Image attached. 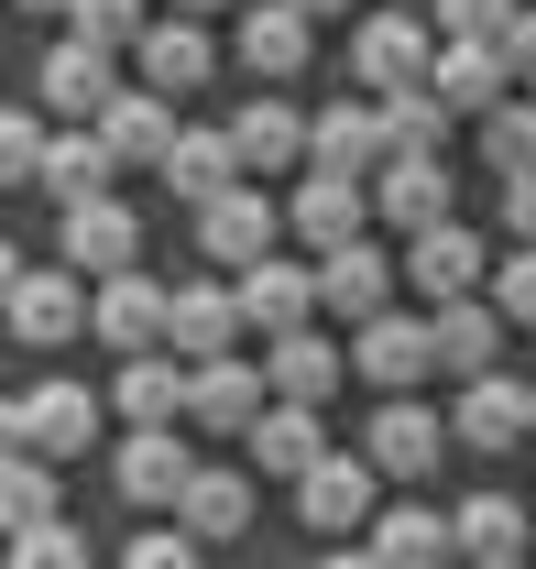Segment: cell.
<instances>
[{
	"label": "cell",
	"instance_id": "cell-1",
	"mask_svg": "<svg viewBox=\"0 0 536 569\" xmlns=\"http://www.w3.org/2000/svg\"><path fill=\"white\" fill-rule=\"evenodd\" d=\"M350 77H361L373 99L427 88V77H438V22H427V11H361V33H350Z\"/></svg>",
	"mask_w": 536,
	"mask_h": 569
},
{
	"label": "cell",
	"instance_id": "cell-2",
	"mask_svg": "<svg viewBox=\"0 0 536 569\" xmlns=\"http://www.w3.org/2000/svg\"><path fill=\"white\" fill-rule=\"evenodd\" d=\"M0 438H11L22 460H88V438H99V395H88V383H33V395L0 406Z\"/></svg>",
	"mask_w": 536,
	"mask_h": 569
},
{
	"label": "cell",
	"instance_id": "cell-3",
	"mask_svg": "<svg viewBox=\"0 0 536 569\" xmlns=\"http://www.w3.org/2000/svg\"><path fill=\"white\" fill-rule=\"evenodd\" d=\"M11 329L33 351H56L77 329H99V284L77 274V263H11Z\"/></svg>",
	"mask_w": 536,
	"mask_h": 569
},
{
	"label": "cell",
	"instance_id": "cell-4",
	"mask_svg": "<svg viewBox=\"0 0 536 569\" xmlns=\"http://www.w3.org/2000/svg\"><path fill=\"white\" fill-rule=\"evenodd\" d=\"M33 88H44V110H56V121H77V132H99V121H110V99H121V67H110V44H88V33H67V44L44 56V77H33Z\"/></svg>",
	"mask_w": 536,
	"mask_h": 569
},
{
	"label": "cell",
	"instance_id": "cell-5",
	"mask_svg": "<svg viewBox=\"0 0 536 569\" xmlns=\"http://www.w3.org/2000/svg\"><path fill=\"white\" fill-rule=\"evenodd\" d=\"M449 449H460V438H449V417H438V406H416V395H395V406L373 417V438H361V460H373L384 482H427Z\"/></svg>",
	"mask_w": 536,
	"mask_h": 569
},
{
	"label": "cell",
	"instance_id": "cell-6",
	"mask_svg": "<svg viewBox=\"0 0 536 569\" xmlns=\"http://www.w3.org/2000/svg\"><path fill=\"white\" fill-rule=\"evenodd\" d=\"M230 284H241V318L264 329V351H274V340H307L318 307H329V296H318V263H285V252L252 263V274H230Z\"/></svg>",
	"mask_w": 536,
	"mask_h": 569
},
{
	"label": "cell",
	"instance_id": "cell-7",
	"mask_svg": "<svg viewBox=\"0 0 536 569\" xmlns=\"http://www.w3.org/2000/svg\"><path fill=\"white\" fill-rule=\"evenodd\" d=\"M56 263H77L88 284L142 274V219L121 209V198H99V209H67V219H56Z\"/></svg>",
	"mask_w": 536,
	"mask_h": 569
},
{
	"label": "cell",
	"instance_id": "cell-8",
	"mask_svg": "<svg viewBox=\"0 0 536 569\" xmlns=\"http://www.w3.org/2000/svg\"><path fill=\"white\" fill-rule=\"evenodd\" d=\"M274 230H285V198L230 187L219 209H198V252H208V263H230V274H252V263H274Z\"/></svg>",
	"mask_w": 536,
	"mask_h": 569
},
{
	"label": "cell",
	"instance_id": "cell-9",
	"mask_svg": "<svg viewBox=\"0 0 536 569\" xmlns=\"http://www.w3.org/2000/svg\"><path fill=\"white\" fill-rule=\"evenodd\" d=\"M350 372H361V383H384V406H395V395H416V383L438 372L427 318H373V329H350Z\"/></svg>",
	"mask_w": 536,
	"mask_h": 569
},
{
	"label": "cell",
	"instance_id": "cell-10",
	"mask_svg": "<svg viewBox=\"0 0 536 569\" xmlns=\"http://www.w3.org/2000/svg\"><path fill=\"white\" fill-rule=\"evenodd\" d=\"M165 329H176V284H153V274H110L99 284V340L121 361L165 351Z\"/></svg>",
	"mask_w": 536,
	"mask_h": 569
},
{
	"label": "cell",
	"instance_id": "cell-11",
	"mask_svg": "<svg viewBox=\"0 0 536 569\" xmlns=\"http://www.w3.org/2000/svg\"><path fill=\"white\" fill-rule=\"evenodd\" d=\"M361 219H373V187H361V176H307V187L285 198V230H296V241H318V263L361 241Z\"/></svg>",
	"mask_w": 536,
	"mask_h": 569
},
{
	"label": "cell",
	"instance_id": "cell-12",
	"mask_svg": "<svg viewBox=\"0 0 536 569\" xmlns=\"http://www.w3.org/2000/svg\"><path fill=\"white\" fill-rule=\"evenodd\" d=\"M526 427H536V395L515 383V372H482V383H460V406H449V438L482 449V460H493V449H515Z\"/></svg>",
	"mask_w": 536,
	"mask_h": 569
},
{
	"label": "cell",
	"instance_id": "cell-13",
	"mask_svg": "<svg viewBox=\"0 0 536 569\" xmlns=\"http://www.w3.org/2000/svg\"><path fill=\"white\" fill-rule=\"evenodd\" d=\"M110 406H121L132 427H176L187 406H198V361H176V351L121 361V372H110Z\"/></svg>",
	"mask_w": 536,
	"mask_h": 569
},
{
	"label": "cell",
	"instance_id": "cell-14",
	"mask_svg": "<svg viewBox=\"0 0 536 569\" xmlns=\"http://www.w3.org/2000/svg\"><path fill=\"white\" fill-rule=\"evenodd\" d=\"M187 417L252 438V427L274 417V372H264V361H241V351H230V361H198V406H187Z\"/></svg>",
	"mask_w": 536,
	"mask_h": 569
},
{
	"label": "cell",
	"instance_id": "cell-15",
	"mask_svg": "<svg viewBox=\"0 0 536 569\" xmlns=\"http://www.w3.org/2000/svg\"><path fill=\"white\" fill-rule=\"evenodd\" d=\"M252 318H241V284H176V329H165V351L176 361H230Z\"/></svg>",
	"mask_w": 536,
	"mask_h": 569
},
{
	"label": "cell",
	"instance_id": "cell-16",
	"mask_svg": "<svg viewBox=\"0 0 536 569\" xmlns=\"http://www.w3.org/2000/svg\"><path fill=\"white\" fill-rule=\"evenodd\" d=\"M110 482H121L132 503H187L198 460H187V438H176V427H132V438H121V460H110Z\"/></svg>",
	"mask_w": 536,
	"mask_h": 569
},
{
	"label": "cell",
	"instance_id": "cell-17",
	"mask_svg": "<svg viewBox=\"0 0 536 569\" xmlns=\"http://www.w3.org/2000/svg\"><path fill=\"white\" fill-rule=\"evenodd\" d=\"M307 164L318 176H384L395 164V132H384V110H318V132H307Z\"/></svg>",
	"mask_w": 536,
	"mask_h": 569
},
{
	"label": "cell",
	"instance_id": "cell-18",
	"mask_svg": "<svg viewBox=\"0 0 536 569\" xmlns=\"http://www.w3.org/2000/svg\"><path fill=\"white\" fill-rule=\"evenodd\" d=\"M405 284H427V318H438V307H460L470 284H493V263H482V241H470L460 219H449V230L405 241Z\"/></svg>",
	"mask_w": 536,
	"mask_h": 569
},
{
	"label": "cell",
	"instance_id": "cell-19",
	"mask_svg": "<svg viewBox=\"0 0 536 569\" xmlns=\"http://www.w3.org/2000/svg\"><path fill=\"white\" fill-rule=\"evenodd\" d=\"M395 284H405V263H384L373 241H350V252H329L318 263V296H329L350 329H373V318H395Z\"/></svg>",
	"mask_w": 536,
	"mask_h": 569
},
{
	"label": "cell",
	"instance_id": "cell-20",
	"mask_svg": "<svg viewBox=\"0 0 536 569\" xmlns=\"http://www.w3.org/2000/svg\"><path fill=\"white\" fill-rule=\"evenodd\" d=\"M296 503H307V526H318V537L373 526V460H361V449H329V460L296 482Z\"/></svg>",
	"mask_w": 536,
	"mask_h": 569
},
{
	"label": "cell",
	"instance_id": "cell-21",
	"mask_svg": "<svg viewBox=\"0 0 536 569\" xmlns=\"http://www.w3.org/2000/svg\"><path fill=\"white\" fill-rule=\"evenodd\" d=\"M132 67H142V88H153V99H187V88H208L219 44H208L198 22H176V11H165V22H153V33L132 44Z\"/></svg>",
	"mask_w": 536,
	"mask_h": 569
},
{
	"label": "cell",
	"instance_id": "cell-22",
	"mask_svg": "<svg viewBox=\"0 0 536 569\" xmlns=\"http://www.w3.org/2000/svg\"><path fill=\"white\" fill-rule=\"evenodd\" d=\"M99 132H110V153H121V164H153V176H165V153H176V142H187V121H176V99H153V88H121V99H110V121H99Z\"/></svg>",
	"mask_w": 536,
	"mask_h": 569
},
{
	"label": "cell",
	"instance_id": "cell-23",
	"mask_svg": "<svg viewBox=\"0 0 536 569\" xmlns=\"http://www.w3.org/2000/svg\"><path fill=\"white\" fill-rule=\"evenodd\" d=\"M110 176H121L110 132H56V153H44V187H33V198H56V209H99V198H110Z\"/></svg>",
	"mask_w": 536,
	"mask_h": 569
},
{
	"label": "cell",
	"instance_id": "cell-24",
	"mask_svg": "<svg viewBox=\"0 0 536 569\" xmlns=\"http://www.w3.org/2000/svg\"><path fill=\"white\" fill-rule=\"evenodd\" d=\"M373 559L384 569H449L460 559V526L438 503H395V515H373Z\"/></svg>",
	"mask_w": 536,
	"mask_h": 569
},
{
	"label": "cell",
	"instance_id": "cell-25",
	"mask_svg": "<svg viewBox=\"0 0 536 569\" xmlns=\"http://www.w3.org/2000/svg\"><path fill=\"white\" fill-rule=\"evenodd\" d=\"M427 340H438V372L482 383L493 351H504V307H493V296H460V307H438V318H427Z\"/></svg>",
	"mask_w": 536,
	"mask_h": 569
},
{
	"label": "cell",
	"instance_id": "cell-26",
	"mask_svg": "<svg viewBox=\"0 0 536 569\" xmlns=\"http://www.w3.org/2000/svg\"><path fill=\"white\" fill-rule=\"evenodd\" d=\"M307 132H318V110H285V99H252L230 142H241V176H285V164H307Z\"/></svg>",
	"mask_w": 536,
	"mask_h": 569
},
{
	"label": "cell",
	"instance_id": "cell-27",
	"mask_svg": "<svg viewBox=\"0 0 536 569\" xmlns=\"http://www.w3.org/2000/svg\"><path fill=\"white\" fill-rule=\"evenodd\" d=\"M241 187V142L230 132H187L176 153H165V198H187V209H219Z\"/></svg>",
	"mask_w": 536,
	"mask_h": 569
},
{
	"label": "cell",
	"instance_id": "cell-28",
	"mask_svg": "<svg viewBox=\"0 0 536 569\" xmlns=\"http://www.w3.org/2000/svg\"><path fill=\"white\" fill-rule=\"evenodd\" d=\"M373 209L395 219L405 241L449 230V164H384V176H373Z\"/></svg>",
	"mask_w": 536,
	"mask_h": 569
},
{
	"label": "cell",
	"instance_id": "cell-29",
	"mask_svg": "<svg viewBox=\"0 0 536 569\" xmlns=\"http://www.w3.org/2000/svg\"><path fill=\"white\" fill-rule=\"evenodd\" d=\"M176 526H187L198 548L241 537V526H252V482H241L230 460H198V482H187V503H176Z\"/></svg>",
	"mask_w": 536,
	"mask_h": 569
},
{
	"label": "cell",
	"instance_id": "cell-30",
	"mask_svg": "<svg viewBox=\"0 0 536 569\" xmlns=\"http://www.w3.org/2000/svg\"><path fill=\"white\" fill-rule=\"evenodd\" d=\"M449 526H460V559L470 569H504V559H526V548H536V526H526V503H515V493H470Z\"/></svg>",
	"mask_w": 536,
	"mask_h": 569
},
{
	"label": "cell",
	"instance_id": "cell-31",
	"mask_svg": "<svg viewBox=\"0 0 536 569\" xmlns=\"http://www.w3.org/2000/svg\"><path fill=\"white\" fill-rule=\"evenodd\" d=\"M427 88H438L449 110H482V121L515 99V77H504V44H438V77H427Z\"/></svg>",
	"mask_w": 536,
	"mask_h": 569
},
{
	"label": "cell",
	"instance_id": "cell-32",
	"mask_svg": "<svg viewBox=\"0 0 536 569\" xmlns=\"http://www.w3.org/2000/svg\"><path fill=\"white\" fill-rule=\"evenodd\" d=\"M264 372H274V406H329V395H339V372H350V351H329V340L307 329V340H274V351H264Z\"/></svg>",
	"mask_w": 536,
	"mask_h": 569
},
{
	"label": "cell",
	"instance_id": "cell-33",
	"mask_svg": "<svg viewBox=\"0 0 536 569\" xmlns=\"http://www.w3.org/2000/svg\"><path fill=\"white\" fill-rule=\"evenodd\" d=\"M307 44H318V33H307V11H285V0H264V11H252V22H241V44H230V56H241V67L264 77H296L307 67Z\"/></svg>",
	"mask_w": 536,
	"mask_h": 569
},
{
	"label": "cell",
	"instance_id": "cell-34",
	"mask_svg": "<svg viewBox=\"0 0 536 569\" xmlns=\"http://www.w3.org/2000/svg\"><path fill=\"white\" fill-rule=\"evenodd\" d=\"M252 460H264V471H285V482H307V471L329 460V427H318V406H274V417L252 427Z\"/></svg>",
	"mask_w": 536,
	"mask_h": 569
},
{
	"label": "cell",
	"instance_id": "cell-35",
	"mask_svg": "<svg viewBox=\"0 0 536 569\" xmlns=\"http://www.w3.org/2000/svg\"><path fill=\"white\" fill-rule=\"evenodd\" d=\"M384 110V132H395V164H438V142H449V99L438 88H395V99H373Z\"/></svg>",
	"mask_w": 536,
	"mask_h": 569
},
{
	"label": "cell",
	"instance_id": "cell-36",
	"mask_svg": "<svg viewBox=\"0 0 536 569\" xmlns=\"http://www.w3.org/2000/svg\"><path fill=\"white\" fill-rule=\"evenodd\" d=\"M0 526H11V548L56 526V460H22V449L0 460Z\"/></svg>",
	"mask_w": 536,
	"mask_h": 569
},
{
	"label": "cell",
	"instance_id": "cell-37",
	"mask_svg": "<svg viewBox=\"0 0 536 569\" xmlns=\"http://www.w3.org/2000/svg\"><path fill=\"white\" fill-rule=\"evenodd\" d=\"M482 153H493V176H536V99H504L482 121Z\"/></svg>",
	"mask_w": 536,
	"mask_h": 569
},
{
	"label": "cell",
	"instance_id": "cell-38",
	"mask_svg": "<svg viewBox=\"0 0 536 569\" xmlns=\"http://www.w3.org/2000/svg\"><path fill=\"white\" fill-rule=\"evenodd\" d=\"M515 11H526V0H438L427 22H438V44H504Z\"/></svg>",
	"mask_w": 536,
	"mask_h": 569
},
{
	"label": "cell",
	"instance_id": "cell-39",
	"mask_svg": "<svg viewBox=\"0 0 536 569\" xmlns=\"http://www.w3.org/2000/svg\"><path fill=\"white\" fill-rule=\"evenodd\" d=\"M44 153H56L44 110H0V176H11V187H44Z\"/></svg>",
	"mask_w": 536,
	"mask_h": 569
},
{
	"label": "cell",
	"instance_id": "cell-40",
	"mask_svg": "<svg viewBox=\"0 0 536 569\" xmlns=\"http://www.w3.org/2000/svg\"><path fill=\"white\" fill-rule=\"evenodd\" d=\"M67 22H77V33H88V44H110V56H121V44H142V33H153V11H142V0H77Z\"/></svg>",
	"mask_w": 536,
	"mask_h": 569
},
{
	"label": "cell",
	"instance_id": "cell-41",
	"mask_svg": "<svg viewBox=\"0 0 536 569\" xmlns=\"http://www.w3.org/2000/svg\"><path fill=\"white\" fill-rule=\"evenodd\" d=\"M198 559H208V548L187 537V526H142L132 548H121V569H198Z\"/></svg>",
	"mask_w": 536,
	"mask_h": 569
},
{
	"label": "cell",
	"instance_id": "cell-42",
	"mask_svg": "<svg viewBox=\"0 0 536 569\" xmlns=\"http://www.w3.org/2000/svg\"><path fill=\"white\" fill-rule=\"evenodd\" d=\"M493 307H504V329H536V252L493 263Z\"/></svg>",
	"mask_w": 536,
	"mask_h": 569
},
{
	"label": "cell",
	"instance_id": "cell-43",
	"mask_svg": "<svg viewBox=\"0 0 536 569\" xmlns=\"http://www.w3.org/2000/svg\"><path fill=\"white\" fill-rule=\"evenodd\" d=\"M11 569H88V537H77V526H44V537L11 548Z\"/></svg>",
	"mask_w": 536,
	"mask_h": 569
},
{
	"label": "cell",
	"instance_id": "cell-44",
	"mask_svg": "<svg viewBox=\"0 0 536 569\" xmlns=\"http://www.w3.org/2000/svg\"><path fill=\"white\" fill-rule=\"evenodd\" d=\"M504 230H515V252H536V176H504Z\"/></svg>",
	"mask_w": 536,
	"mask_h": 569
},
{
	"label": "cell",
	"instance_id": "cell-45",
	"mask_svg": "<svg viewBox=\"0 0 536 569\" xmlns=\"http://www.w3.org/2000/svg\"><path fill=\"white\" fill-rule=\"evenodd\" d=\"M504 77H515V88H536V0L515 11V33H504Z\"/></svg>",
	"mask_w": 536,
	"mask_h": 569
},
{
	"label": "cell",
	"instance_id": "cell-46",
	"mask_svg": "<svg viewBox=\"0 0 536 569\" xmlns=\"http://www.w3.org/2000/svg\"><path fill=\"white\" fill-rule=\"evenodd\" d=\"M285 11H307V22H339V11H350V0H285Z\"/></svg>",
	"mask_w": 536,
	"mask_h": 569
},
{
	"label": "cell",
	"instance_id": "cell-47",
	"mask_svg": "<svg viewBox=\"0 0 536 569\" xmlns=\"http://www.w3.org/2000/svg\"><path fill=\"white\" fill-rule=\"evenodd\" d=\"M318 569H384V559H373V548H339V559H318Z\"/></svg>",
	"mask_w": 536,
	"mask_h": 569
},
{
	"label": "cell",
	"instance_id": "cell-48",
	"mask_svg": "<svg viewBox=\"0 0 536 569\" xmlns=\"http://www.w3.org/2000/svg\"><path fill=\"white\" fill-rule=\"evenodd\" d=\"M165 11H176V22H208V11H219V0H165Z\"/></svg>",
	"mask_w": 536,
	"mask_h": 569
},
{
	"label": "cell",
	"instance_id": "cell-49",
	"mask_svg": "<svg viewBox=\"0 0 536 569\" xmlns=\"http://www.w3.org/2000/svg\"><path fill=\"white\" fill-rule=\"evenodd\" d=\"M22 11H56V22H67V11H77V0H22Z\"/></svg>",
	"mask_w": 536,
	"mask_h": 569
},
{
	"label": "cell",
	"instance_id": "cell-50",
	"mask_svg": "<svg viewBox=\"0 0 536 569\" xmlns=\"http://www.w3.org/2000/svg\"><path fill=\"white\" fill-rule=\"evenodd\" d=\"M504 569H526V559H504Z\"/></svg>",
	"mask_w": 536,
	"mask_h": 569
},
{
	"label": "cell",
	"instance_id": "cell-51",
	"mask_svg": "<svg viewBox=\"0 0 536 569\" xmlns=\"http://www.w3.org/2000/svg\"><path fill=\"white\" fill-rule=\"evenodd\" d=\"M526 395H536V383H526Z\"/></svg>",
	"mask_w": 536,
	"mask_h": 569
}]
</instances>
